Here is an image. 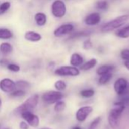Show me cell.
I'll return each instance as SVG.
<instances>
[{
	"mask_svg": "<svg viewBox=\"0 0 129 129\" xmlns=\"http://www.w3.org/2000/svg\"><path fill=\"white\" fill-rule=\"evenodd\" d=\"M125 110V104L121 101H116L114 103V107L110 110L108 116V122L110 126L113 129L118 127L119 119Z\"/></svg>",
	"mask_w": 129,
	"mask_h": 129,
	"instance_id": "obj_1",
	"label": "cell"
},
{
	"mask_svg": "<svg viewBox=\"0 0 129 129\" xmlns=\"http://www.w3.org/2000/svg\"><path fill=\"white\" fill-rule=\"evenodd\" d=\"M129 20V14H122L113 20H110L109 22L104 23L101 30L102 33H109L116 29H120L122 26H124Z\"/></svg>",
	"mask_w": 129,
	"mask_h": 129,
	"instance_id": "obj_2",
	"label": "cell"
},
{
	"mask_svg": "<svg viewBox=\"0 0 129 129\" xmlns=\"http://www.w3.org/2000/svg\"><path fill=\"white\" fill-rule=\"evenodd\" d=\"M39 103V95L33 94L31 97L28 98L21 105H20L16 110L15 113L20 115L24 111H33L38 105Z\"/></svg>",
	"mask_w": 129,
	"mask_h": 129,
	"instance_id": "obj_3",
	"label": "cell"
},
{
	"mask_svg": "<svg viewBox=\"0 0 129 129\" xmlns=\"http://www.w3.org/2000/svg\"><path fill=\"white\" fill-rule=\"evenodd\" d=\"M51 11L55 18H63L67 14V11L66 3L63 0H54L51 4Z\"/></svg>",
	"mask_w": 129,
	"mask_h": 129,
	"instance_id": "obj_4",
	"label": "cell"
},
{
	"mask_svg": "<svg viewBox=\"0 0 129 129\" xmlns=\"http://www.w3.org/2000/svg\"><path fill=\"white\" fill-rule=\"evenodd\" d=\"M54 74L59 76H78L80 74V70L73 66H61L54 70Z\"/></svg>",
	"mask_w": 129,
	"mask_h": 129,
	"instance_id": "obj_5",
	"label": "cell"
},
{
	"mask_svg": "<svg viewBox=\"0 0 129 129\" xmlns=\"http://www.w3.org/2000/svg\"><path fill=\"white\" fill-rule=\"evenodd\" d=\"M63 94L58 91H49L44 93L42 96V101L47 104H54L59 101H61Z\"/></svg>",
	"mask_w": 129,
	"mask_h": 129,
	"instance_id": "obj_6",
	"label": "cell"
},
{
	"mask_svg": "<svg viewBox=\"0 0 129 129\" xmlns=\"http://www.w3.org/2000/svg\"><path fill=\"white\" fill-rule=\"evenodd\" d=\"M128 83L129 82L124 77L118 78L114 82V84H113V89L116 94L119 97L124 95L128 90Z\"/></svg>",
	"mask_w": 129,
	"mask_h": 129,
	"instance_id": "obj_7",
	"label": "cell"
},
{
	"mask_svg": "<svg viewBox=\"0 0 129 129\" xmlns=\"http://www.w3.org/2000/svg\"><path fill=\"white\" fill-rule=\"evenodd\" d=\"M21 118L31 127L37 128L39 125V118L32 111H24L20 114Z\"/></svg>",
	"mask_w": 129,
	"mask_h": 129,
	"instance_id": "obj_8",
	"label": "cell"
},
{
	"mask_svg": "<svg viewBox=\"0 0 129 129\" xmlns=\"http://www.w3.org/2000/svg\"><path fill=\"white\" fill-rule=\"evenodd\" d=\"M74 30V26L73 23H64L59 26L54 30V36L57 38L62 37L72 33Z\"/></svg>",
	"mask_w": 129,
	"mask_h": 129,
	"instance_id": "obj_9",
	"label": "cell"
},
{
	"mask_svg": "<svg viewBox=\"0 0 129 129\" xmlns=\"http://www.w3.org/2000/svg\"><path fill=\"white\" fill-rule=\"evenodd\" d=\"M93 107L91 106H84L79 108L76 113V119L79 122H85L88 117L93 112Z\"/></svg>",
	"mask_w": 129,
	"mask_h": 129,
	"instance_id": "obj_10",
	"label": "cell"
},
{
	"mask_svg": "<svg viewBox=\"0 0 129 129\" xmlns=\"http://www.w3.org/2000/svg\"><path fill=\"white\" fill-rule=\"evenodd\" d=\"M17 89L16 82L9 78H4L0 80V90L4 93H11Z\"/></svg>",
	"mask_w": 129,
	"mask_h": 129,
	"instance_id": "obj_11",
	"label": "cell"
},
{
	"mask_svg": "<svg viewBox=\"0 0 129 129\" xmlns=\"http://www.w3.org/2000/svg\"><path fill=\"white\" fill-rule=\"evenodd\" d=\"M101 21V16L98 12H92L88 14L84 19V23L88 26H98Z\"/></svg>",
	"mask_w": 129,
	"mask_h": 129,
	"instance_id": "obj_12",
	"label": "cell"
},
{
	"mask_svg": "<svg viewBox=\"0 0 129 129\" xmlns=\"http://www.w3.org/2000/svg\"><path fill=\"white\" fill-rule=\"evenodd\" d=\"M84 63V57L79 53L74 52L71 54L70 58V63L71 66L75 67H81Z\"/></svg>",
	"mask_w": 129,
	"mask_h": 129,
	"instance_id": "obj_13",
	"label": "cell"
},
{
	"mask_svg": "<svg viewBox=\"0 0 129 129\" xmlns=\"http://www.w3.org/2000/svg\"><path fill=\"white\" fill-rule=\"evenodd\" d=\"M24 38L26 40L32 42H39L42 36L40 33L35 32V31H27L24 34Z\"/></svg>",
	"mask_w": 129,
	"mask_h": 129,
	"instance_id": "obj_14",
	"label": "cell"
},
{
	"mask_svg": "<svg viewBox=\"0 0 129 129\" xmlns=\"http://www.w3.org/2000/svg\"><path fill=\"white\" fill-rule=\"evenodd\" d=\"M34 21L38 26H43L47 23V16L43 12H37L34 15Z\"/></svg>",
	"mask_w": 129,
	"mask_h": 129,
	"instance_id": "obj_15",
	"label": "cell"
},
{
	"mask_svg": "<svg viewBox=\"0 0 129 129\" xmlns=\"http://www.w3.org/2000/svg\"><path fill=\"white\" fill-rule=\"evenodd\" d=\"M115 70V66L114 65H111V64H103L101 66H100L99 67H98L97 70H96V73L98 76H101L106 73H113V71Z\"/></svg>",
	"mask_w": 129,
	"mask_h": 129,
	"instance_id": "obj_16",
	"label": "cell"
},
{
	"mask_svg": "<svg viewBox=\"0 0 129 129\" xmlns=\"http://www.w3.org/2000/svg\"><path fill=\"white\" fill-rule=\"evenodd\" d=\"M98 64V60L94 57L91 58L88 61L83 63V64L80 67V70L82 71H88L93 68H94Z\"/></svg>",
	"mask_w": 129,
	"mask_h": 129,
	"instance_id": "obj_17",
	"label": "cell"
},
{
	"mask_svg": "<svg viewBox=\"0 0 129 129\" xmlns=\"http://www.w3.org/2000/svg\"><path fill=\"white\" fill-rule=\"evenodd\" d=\"M13 51V46L9 42H2L0 44V52L4 55H8Z\"/></svg>",
	"mask_w": 129,
	"mask_h": 129,
	"instance_id": "obj_18",
	"label": "cell"
},
{
	"mask_svg": "<svg viewBox=\"0 0 129 129\" xmlns=\"http://www.w3.org/2000/svg\"><path fill=\"white\" fill-rule=\"evenodd\" d=\"M14 34L12 31L8 28L1 27L0 28V39L2 40H8L11 39L13 37Z\"/></svg>",
	"mask_w": 129,
	"mask_h": 129,
	"instance_id": "obj_19",
	"label": "cell"
},
{
	"mask_svg": "<svg viewBox=\"0 0 129 129\" xmlns=\"http://www.w3.org/2000/svg\"><path fill=\"white\" fill-rule=\"evenodd\" d=\"M113 79V73H106L101 76H99L98 80V83L99 85H105L107 83H109V82Z\"/></svg>",
	"mask_w": 129,
	"mask_h": 129,
	"instance_id": "obj_20",
	"label": "cell"
},
{
	"mask_svg": "<svg viewBox=\"0 0 129 129\" xmlns=\"http://www.w3.org/2000/svg\"><path fill=\"white\" fill-rule=\"evenodd\" d=\"M116 36L121 39L129 38V25L125 26L124 27L117 29V31L116 32Z\"/></svg>",
	"mask_w": 129,
	"mask_h": 129,
	"instance_id": "obj_21",
	"label": "cell"
},
{
	"mask_svg": "<svg viewBox=\"0 0 129 129\" xmlns=\"http://www.w3.org/2000/svg\"><path fill=\"white\" fill-rule=\"evenodd\" d=\"M91 33L92 32L91 30H82V31L75 32V33H73L70 36L69 39H78V38H81V37L88 36L91 34Z\"/></svg>",
	"mask_w": 129,
	"mask_h": 129,
	"instance_id": "obj_22",
	"label": "cell"
},
{
	"mask_svg": "<svg viewBox=\"0 0 129 129\" xmlns=\"http://www.w3.org/2000/svg\"><path fill=\"white\" fill-rule=\"evenodd\" d=\"M95 8L98 11H107L109 8V2L107 0H98L95 4Z\"/></svg>",
	"mask_w": 129,
	"mask_h": 129,
	"instance_id": "obj_23",
	"label": "cell"
},
{
	"mask_svg": "<svg viewBox=\"0 0 129 129\" xmlns=\"http://www.w3.org/2000/svg\"><path fill=\"white\" fill-rule=\"evenodd\" d=\"M95 94V91L92 88L83 89L80 91V95L84 98H91Z\"/></svg>",
	"mask_w": 129,
	"mask_h": 129,
	"instance_id": "obj_24",
	"label": "cell"
},
{
	"mask_svg": "<svg viewBox=\"0 0 129 129\" xmlns=\"http://www.w3.org/2000/svg\"><path fill=\"white\" fill-rule=\"evenodd\" d=\"M67 107V104L63 101H59L54 104V110L56 113H61L63 112Z\"/></svg>",
	"mask_w": 129,
	"mask_h": 129,
	"instance_id": "obj_25",
	"label": "cell"
},
{
	"mask_svg": "<svg viewBox=\"0 0 129 129\" xmlns=\"http://www.w3.org/2000/svg\"><path fill=\"white\" fill-rule=\"evenodd\" d=\"M54 88L58 91H63L67 89V83L63 80H57L54 82Z\"/></svg>",
	"mask_w": 129,
	"mask_h": 129,
	"instance_id": "obj_26",
	"label": "cell"
},
{
	"mask_svg": "<svg viewBox=\"0 0 129 129\" xmlns=\"http://www.w3.org/2000/svg\"><path fill=\"white\" fill-rule=\"evenodd\" d=\"M16 85H17V88L25 90L30 87V83L26 80H18L16 82Z\"/></svg>",
	"mask_w": 129,
	"mask_h": 129,
	"instance_id": "obj_27",
	"label": "cell"
},
{
	"mask_svg": "<svg viewBox=\"0 0 129 129\" xmlns=\"http://www.w3.org/2000/svg\"><path fill=\"white\" fill-rule=\"evenodd\" d=\"M11 8L10 2H4L0 4V15L5 14Z\"/></svg>",
	"mask_w": 129,
	"mask_h": 129,
	"instance_id": "obj_28",
	"label": "cell"
},
{
	"mask_svg": "<svg viewBox=\"0 0 129 129\" xmlns=\"http://www.w3.org/2000/svg\"><path fill=\"white\" fill-rule=\"evenodd\" d=\"M7 69L13 73H18L20 70V67L16 63H9L7 66H6Z\"/></svg>",
	"mask_w": 129,
	"mask_h": 129,
	"instance_id": "obj_29",
	"label": "cell"
},
{
	"mask_svg": "<svg viewBox=\"0 0 129 129\" xmlns=\"http://www.w3.org/2000/svg\"><path fill=\"white\" fill-rule=\"evenodd\" d=\"M25 91L21 89H16L11 93H10V96L12 98H21L25 95Z\"/></svg>",
	"mask_w": 129,
	"mask_h": 129,
	"instance_id": "obj_30",
	"label": "cell"
},
{
	"mask_svg": "<svg viewBox=\"0 0 129 129\" xmlns=\"http://www.w3.org/2000/svg\"><path fill=\"white\" fill-rule=\"evenodd\" d=\"M101 116H98L96 117L90 124L89 127L88 129H97L98 126L99 125V124L101 123Z\"/></svg>",
	"mask_w": 129,
	"mask_h": 129,
	"instance_id": "obj_31",
	"label": "cell"
},
{
	"mask_svg": "<svg viewBox=\"0 0 129 129\" xmlns=\"http://www.w3.org/2000/svg\"><path fill=\"white\" fill-rule=\"evenodd\" d=\"M94 45H93V42L91 41V39H85L83 43H82V48L85 49V50H91L92 48H93Z\"/></svg>",
	"mask_w": 129,
	"mask_h": 129,
	"instance_id": "obj_32",
	"label": "cell"
},
{
	"mask_svg": "<svg viewBox=\"0 0 129 129\" xmlns=\"http://www.w3.org/2000/svg\"><path fill=\"white\" fill-rule=\"evenodd\" d=\"M120 57L124 61L129 60V49L128 48H124L120 52Z\"/></svg>",
	"mask_w": 129,
	"mask_h": 129,
	"instance_id": "obj_33",
	"label": "cell"
},
{
	"mask_svg": "<svg viewBox=\"0 0 129 129\" xmlns=\"http://www.w3.org/2000/svg\"><path fill=\"white\" fill-rule=\"evenodd\" d=\"M29 125L25 121H23L20 123V129H29Z\"/></svg>",
	"mask_w": 129,
	"mask_h": 129,
	"instance_id": "obj_34",
	"label": "cell"
},
{
	"mask_svg": "<svg viewBox=\"0 0 129 129\" xmlns=\"http://www.w3.org/2000/svg\"><path fill=\"white\" fill-rule=\"evenodd\" d=\"M8 63H9V62L8 61V60L2 59V60H0V65H2V66H5V67H6Z\"/></svg>",
	"mask_w": 129,
	"mask_h": 129,
	"instance_id": "obj_35",
	"label": "cell"
},
{
	"mask_svg": "<svg viewBox=\"0 0 129 129\" xmlns=\"http://www.w3.org/2000/svg\"><path fill=\"white\" fill-rule=\"evenodd\" d=\"M124 66H125V67L129 71V60H128V61H124Z\"/></svg>",
	"mask_w": 129,
	"mask_h": 129,
	"instance_id": "obj_36",
	"label": "cell"
},
{
	"mask_svg": "<svg viewBox=\"0 0 129 129\" xmlns=\"http://www.w3.org/2000/svg\"><path fill=\"white\" fill-rule=\"evenodd\" d=\"M72 129H82L80 126H75V127H73Z\"/></svg>",
	"mask_w": 129,
	"mask_h": 129,
	"instance_id": "obj_37",
	"label": "cell"
},
{
	"mask_svg": "<svg viewBox=\"0 0 129 129\" xmlns=\"http://www.w3.org/2000/svg\"><path fill=\"white\" fill-rule=\"evenodd\" d=\"M2 99L0 98V108H1V107H2Z\"/></svg>",
	"mask_w": 129,
	"mask_h": 129,
	"instance_id": "obj_38",
	"label": "cell"
},
{
	"mask_svg": "<svg viewBox=\"0 0 129 129\" xmlns=\"http://www.w3.org/2000/svg\"><path fill=\"white\" fill-rule=\"evenodd\" d=\"M41 129H51V128H41Z\"/></svg>",
	"mask_w": 129,
	"mask_h": 129,
	"instance_id": "obj_39",
	"label": "cell"
},
{
	"mask_svg": "<svg viewBox=\"0 0 129 129\" xmlns=\"http://www.w3.org/2000/svg\"><path fill=\"white\" fill-rule=\"evenodd\" d=\"M5 129H10V128H5Z\"/></svg>",
	"mask_w": 129,
	"mask_h": 129,
	"instance_id": "obj_40",
	"label": "cell"
},
{
	"mask_svg": "<svg viewBox=\"0 0 129 129\" xmlns=\"http://www.w3.org/2000/svg\"><path fill=\"white\" fill-rule=\"evenodd\" d=\"M0 4H1V3H0Z\"/></svg>",
	"mask_w": 129,
	"mask_h": 129,
	"instance_id": "obj_41",
	"label": "cell"
}]
</instances>
